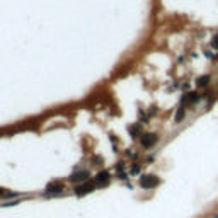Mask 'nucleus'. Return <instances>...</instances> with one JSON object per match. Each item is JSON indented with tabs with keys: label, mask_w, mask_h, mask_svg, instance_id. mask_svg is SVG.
Returning <instances> with one entry per match:
<instances>
[{
	"label": "nucleus",
	"mask_w": 218,
	"mask_h": 218,
	"mask_svg": "<svg viewBox=\"0 0 218 218\" xmlns=\"http://www.w3.org/2000/svg\"><path fill=\"white\" fill-rule=\"evenodd\" d=\"M157 184H158V179L155 175H141V179H140V186L145 189H152Z\"/></svg>",
	"instance_id": "1"
},
{
	"label": "nucleus",
	"mask_w": 218,
	"mask_h": 218,
	"mask_svg": "<svg viewBox=\"0 0 218 218\" xmlns=\"http://www.w3.org/2000/svg\"><path fill=\"white\" fill-rule=\"evenodd\" d=\"M155 141H157V135H145V137H141V145L145 147V148H150V147L154 145Z\"/></svg>",
	"instance_id": "2"
},
{
	"label": "nucleus",
	"mask_w": 218,
	"mask_h": 218,
	"mask_svg": "<svg viewBox=\"0 0 218 218\" xmlns=\"http://www.w3.org/2000/svg\"><path fill=\"white\" fill-rule=\"evenodd\" d=\"M107 181H109V172H101L95 177V182H101V184H106Z\"/></svg>",
	"instance_id": "3"
},
{
	"label": "nucleus",
	"mask_w": 218,
	"mask_h": 218,
	"mask_svg": "<svg viewBox=\"0 0 218 218\" xmlns=\"http://www.w3.org/2000/svg\"><path fill=\"white\" fill-rule=\"evenodd\" d=\"M92 188H94V184H92V182H87V184H84V186H78V188H77V192H78V194H82V192H89Z\"/></svg>",
	"instance_id": "4"
},
{
	"label": "nucleus",
	"mask_w": 218,
	"mask_h": 218,
	"mask_svg": "<svg viewBox=\"0 0 218 218\" xmlns=\"http://www.w3.org/2000/svg\"><path fill=\"white\" fill-rule=\"evenodd\" d=\"M209 82V75H203V77L198 78V87H206Z\"/></svg>",
	"instance_id": "5"
},
{
	"label": "nucleus",
	"mask_w": 218,
	"mask_h": 218,
	"mask_svg": "<svg viewBox=\"0 0 218 218\" xmlns=\"http://www.w3.org/2000/svg\"><path fill=\"white\" fill-rule=\"evenodd\" d=\"M184 116H186V111H184V107H179V111H177V114H175V123H179V121L182 119Z\"/></svg>",
	"instance_id": "6"
}]
</instances>
